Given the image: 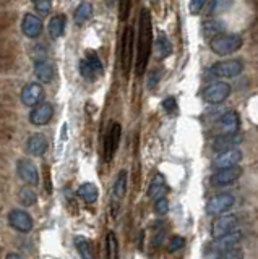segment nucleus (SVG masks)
<instances>
[{
    "label": "nucleus",
    "instance_id": "nucleus-1",
    "mask_svg": "<svg viewBox=\"0 0 258 259\" xmlns=\"http://www.w3.org/2000/svg\"><path fill=\"white\" fill-rule=\"evenodd\" d=\"M151 44H153V23L151 13L146 8L140 13V34H138V55H137V72L138 76L145 73L151 55Z\"/></svg>",
    "mask_w": 258,
    "mask_h": 259
},
{
    "label": "nucleus",
    "instance_id": "nucleus-2",
    "mask_svg": "<svg viewBox=\"0 0 258 259\" xmlns=\"http://www.w3.org/2000/svg\"><path fill=\"white\" fill-rule=\"evenodd\" d=\"M244 41L239 34H226L221 33L211 39V50L216 55H231L242 47Z\"/></svg>",
    "mask_w": 258,
    "mask_h": 259
},
{
    "label": "nucleus",
    "instance_id": "nucleus-3",
    "mask_svg": "<svg viewBox=\"0 0 258 259\" xmlns=\"http://www.w3.org/2000/svg\"><path fill=\"white\" fill-rule=\"evenodd\" d=\"M229 94H231V86L227 83H213L205 87L202 97L208 104H221L229 97Z\"/></svg>",
    "mask_w": 258,
    "mask_h": 259
},
{
    "label": "nucleus",
    "instance_id": "nucleus-4",
    "mask_svg": "<svg viewBox=\"0 0 258 259\" xmlns=\"http://www.w3.org/2000/svg\"><path fill=\"white\" fill-rule=\"evenodd\" d=\"M244 70V63L236 58H229V60L214 63L213 67L209 68V73L214 76H221V78H234L242 73Z\"/></svg>",
    "mask_w": 258,
    "mask_h": 259
},
{
    "label": "nucleus",
    "instance_id": "nucleus-5",
    "mask_svg": "<svg viewBox=\"0 0 258 259\" xmlns=\"http://www.w3.org/2000/svg\"><path fill=\"white\" fill-rule=\"evenodd\" d=\"M237 225H239L237 216H234V214L221 216L213 222V230H211V233H213V237L218 240V238L226 237V235H229L232 232H236Z\"/></svg>",
    "mask_w": 258,
    "mask_h": 259
},
{
    "label": "nucleus",
    "instance_id": "nucleus-6",
    "mask_svg": "<svg viewBox=\"0 0 258 259\" xmlns=\"http://www.w3.org/2000/svg\"><path fill=\"white\" fill-rule=\"evenodd\" d=\"M234 204V196L229 193L216 194L206 203V213L208 216H221L222 213L229 211Z\"/></svg>",
    "mask_w": 258,
    "mask_h": 259
},
{
    "label": "nucleus",
    "instance_id": "nucleus-7",
    "mask_svg": "<svg viewBox=\"0 0 258 259\" xmlns=\"http://www.w3.org/2000/svg\"><path fill=\"white\" fill-rule=\"evenodd\" d=\"M8 223L20 233H29L33 230V219L26 211L13 209L8 214Z\"/></svg>",
    "mask_w": 258,
    "mask_h": 259
},
{
    "label": "nucleus",
    "instance_id": "nucleus-8",
    "mask_svg": "<svg viewBox=\"0 0 258 259\" xmlns=\"http://www.w3.org/2000/svg\"><path fill=\"white\" fill-rule=\"evenodd\" d=\"M132 57H133V28H125L124 36H122V68L124 73L128 75L132 67Z\"/></svg>",
    "mask_w": 258,
    "mask_h": 259
},
{
    "label": "nucleus",
    "instance_id": "nucleus-9",
    "mask_svg": "<svg viewBox=\"0 0 258 259\" xmlns=\"http://www.w3.org/2000/svg\"><path fill=\"white\" fill-rule=\"evenodd\" d=\"M120 136H122V127L120 123H112L109 133L105 134V141H104V156L105 161H110L114 157L117 146L120 143Z\"/></svg>",
    "mask_w": 258,
    "mask_h": 259
},
{
    "label": "nucleus",
    "instance_id": "nucleus-10",
    "mask_svg": "<svg viewBox=\"0 0 258 259\" xmlns=\"http://www.w3.org/2000/svg\"><path fill=\"white\" fill-rule=\"evenodd\" d=\"M43 97H44V89L38 83H29L21 91V102L26 107H36L43 101Z\"/></svg>",
    "mask_w": 258,
    "mask_h": 259
},
{
    "label": "nucleus",
    "instance_id": "nucleus-11",
    "mask_svg": "<svg viewBox=\"0 0 258 259\" xmlns=\"http://www.w3.org/2000/svg\"><path fill=\"white\" fill-rule=\"evenodd\" d=\"M52 115H54V107L48 102H41L31 110V114H29V122L36 127H43V125H48L51 122Z\"/></svg>",
    "mask_w": 258,
    "mask_h": 259
},
{
    "label": "nucleus",
    "instance_id": "nucleus-12",
    "mask_svg": "<svg viewBox=\"0 0 258 259\" xmlns=\"http://www.w3.org/2000/svg\"><path fill=\"white\" fill-rule=\"evenodd\" d=\"M16 170H18L20 178L25 181V183L31 185V186H36L39 183L38 169L31 161H28V159H21V161L18 162V166H16Z\"/></svg>",
    "mask_w": 258,
    "mask_h": 259
},
{
    "label": "nucleus",
    "instance_id": "nucleus-13",
    "mask_svg": "<svg viewBox=\"0 0 258 259\" xmlns=\"http://www.w3.org/2000/svg\"><path fill=\"white\" fill-rule=\"evenodd\" d=\"M242 161V151H239L237 148L224 151L214 159V167L218 169H229V167H236L237 164Z\"/></svg>",
    "mask_w": 258,
    "mask_h": 259
},
{
    "label": "nucleus",
    "instance_id": "nucleus-14",
    "mask_svg": "<svg viewBox=\"0 0 258 259\" xmlns=\"http://www.w3.org/2000/svg\"><path fill=\"white\" fill-rule=\"evenodd\" d=\"M242 175V169L239 166L236 167H229V169H219V172L213 176V183L218 186H226L231 185L234 181L239 180V176Z\"/></svg>",
    "mask_w": 258,
    "mask_h": 259
},
{
    "label": "nucleus",
    "instance_id": "nucleus-15",
    "mask_svg": "<svg viewBox=\"0 0 258 259\" xmlns=\"http://www.w3.org/2000/svg\"><path fill=\"white\" fill-rule=\"evenodd\" d=\"M21 29H23V33H25V36L34 39L43 33V21H41L39 16L28 13L25 15V18L21 21Z\"/></svg>",
    "mask_w": 258,
    "mask_h": 259
},
{
    "label": "nucleus",
    "instance_id": "nucleus-16",
    "mask_svg": "<svg viewBox=\"0 0 258 259\" xmlns=\"http://www.w3.org/2000/svg\"><path fill=\"white\" fill-rule=\"evenodd\" d=\"M240 240H242V233L232 232L229 235H226V237L216 240V243L213 245V250H214V253H224V251L234 250L239 245Z\"/></svg>",
    "mask_w": 258,
    "mask_h": 259
},
{
    "label": "nucleus",
    "instance_id": "nucleus-17",
    "mask_svg": "<svg viewBox=\"0 0 258 259\" xmlns=\"http://www.w3.org/2000/svg\"><path fill=\"white\" fill-rule=\"evenodd\" d=\"M48 146H49L48 139H46L44 134H41V133L33 134V136L28 139V151H29V154H33V156H36V157L44 156L46 151H48Z\"/></svg>",
    "mask_w": 258,
    "mask_h": 259
},
{
    "label": "nucleus",
    "instance_id": "nucleus-18",
    "mask_svg": "<svg viewBox=\"0 0 258 259\" xmlns=\"http://www.w3.org/2000/svg\"><path fill=\"white\" fill-rule=\"evenodd\" d=\"M242 141V138L239 134H222V136H218L214 139L213 143V149L218 151V152H224V151H229L234 149L236 146Z\"/></svg>",
    "mask_w": 258,
    "mask_h": 259
},
{
    "label": "nucleus",
    "instance_id": "nucleus-19",
    "mask_svg": "<svg viewBox=\"0 0 258 259\" xmlns=\"http://www.w3.org/2000/svg\"><path fill=\"white\" fill-rule=\"evenodd\" d=\"M239 127H240V120L236 112H226V114L221 117V130L224 134H236L239 131Z\"/></svg>",
    "mask_w": 258,
    "mask_h": 259
},
{
    "label": "nucleus",
    "instance_id": "nucleus-20",
    "mask_svg": "<svg viewBox=\"0 0 258 259\" xmlns=\"http://www.w3.org/2000/svg\"><path fill=\"white\" fill-rule=\"evenodd\" d=\"M34 73H36V78L43 83H51L54 80V67L48 60H38L34 65Z\"/></svg>",
    "mask_w": 258,
    "mask_h": 259
},
{
    "label": "nucleus",
    "instance_id": "nucleus-21",
    "mask_svg": "<svg viewBox=\"0 0 258 259\" xmlns=\"http://www.w3.org/2000/svg\"><path fill=\"white\" fill-rule=\"evenodd\" d=\"M167 191V186H166V180H164V176L161 173H157L153 181H151L150 185V190H148V196L151 199H159V198H164V194Z\"/></svg>",
    "mask_w": 258,
    "mask_h": 259
},
{
    "label": "nucleus",
    "instance_id": "nucleus-22",
    "mask_svg": "<svg viewBox=\"0 0 258 259\" xmlns=\"http://www.w3.org/2000/svg\"><path fill=\"white\" fill-rule=\"evenodd\" d=\"M65 16L63 15H57L49 21V34L52 39H58L63 34V29H65Z\"/></svg>",
    "mask_w": 258,
    "mask_h": 259
},
{
    "label": "nucleus",
    "instance_id": "nucleus-23",
    "mask_svg": "<svg viewBox=\"0 0 258 259\" xmlns=\"http://www.w3.org/2000/svg\"><path fill=\"white\" fill-rule=\"evenodd\" d=\"M91 15H93V7H91V3H88V2H83V3H80V7L75 10V15H73V20H75V25H85V23L91 18Z\"/></svg>",
    "mask_w": 258,
    "mask_h": 259
},
{
    "label": "nucleus",
    "instance_id": "nucleus-24",
    "mask_svg": "<svg viewBox=\"0 0 258 259\" xmlns=\"http://www.w3.org/2000/svg\"><path fill=\"white\" fill-rule=\"evenodd\" d=\"M78 194L81 196V199H85L86 203H96L98 201V196H99V191H98V186L93 185V183H83L80 185L78 188Z\"/></svg>",
    "mask_w": 258,
    "mask_h": 259
},
{
    "label": "nucleus",
    "instance_id": "nucleus-25",
    "mask_svg": "<svg viewBox=\"0 0 258 259\" xmlns=\"http://www.w3.org/2000/svg\"><path fill=\"white\" fill-rule=\"evenodd\" d=\"M105 256L107 259H119V241L114 232H109L105 237Z\"/></svg>",
    "mask_w": 258,
    "mask_h": 259
},
{
    "label": "nucleus",
    "instance_id": "nucleus-26",
    "mask_svg": "<svg viewBox=\"0 0 258 259\" xmlns=\"http://www.w3.org/2000/svg\"><path fill=\"white\" fill-rule=\"evenodd\" d=\"M75 246H77L80 256L83 259H95V256H93V246L90 243V240H86L85 237H75Z\"/></svg>",
    "mask_w": 258,
    "mask_h": 259
},
{
    "label": "nucleus",
    "instance_id": "nucleus-27",
    "mask_svg": "<svg viewBox=\"0 0 258 259\" xmlns=\"http://www.w3.org/2000/svg\"><path fill=\"white\" fill-rule=\"evenodd\" d=\"M156 49H157V54H159L161 58H166V57H169L172 54V45H171V43H169V39L164 33L157 34Z\"/></svg>",
    "mask_w": 258,
    "mask_h": 259
},
{
    "label": "nucleus",
    "instance_id": "nucleus-28",
    "mask_svg": "<svg viewBox=\"0 0 258 259\" xmlns=\"http://www.w3.org/2000/svg\"><path fill=\"white\" fill-rule=\"evenodd\" d=\"M112 190H114L112 193H114L115 199H122L125 196V191H127V172L125 170H120V173L117 175V180H115Z\"/></svg>",
    "mask_w": 258,
    "mask_h": 259
},
{
    "label": "nucleus",
    "instance_id": "nucleus-29",
    "mask_svg": "<svg viewBox=\"0 0 258 259\" xmlns=\"http://www.w3.org/2000/svg\"><path fill=\"white\" fill-rule=\"evenodd\" d=\"M232 5V0H213L209 5V10H208V15L209 16H218L221 13H224L231 8Z\"/></svg>",
    "mask_w": 258,
    "mask_h": 259
},
{
    "label": "nucleus",
    "instance_id": "nucleus-30",
    "mask_svg": "<svg viewBox=\"0 0 258 259\" xmlns=\"http://www.w3.org/2000/svg\"><path fill=\"white\" fill-rule=\"evenodd\" d=\"M206 259H244V251L234 248L224 253H209Z\"/></svg>",
    "mask_w": 258,
    "mask_h": 259
},
{
    "label": "nucleus",
    "instance_id": "nucleus-31",
    "mask_svg": "<svg viewBox=\"0 0 258 259\" xmlns=\"http://www.w3.org/2000/svg\"><path fill=\"white\" fill-rule=\"evenodd\" d=\"M18 199L23 206H34L38 201V196H36V193L33 190H29V188H21L18 193Z\"/></svg>",
    "mask_w": 258,
    "mask_h": 259
},
{
    "label": "nucleus",
    "instance_id": "nucleus-32",
    "mask_svg": "<svg viewBox=\"0 0 258 259\" xmlns=\"http://www.w3.org/2000/svg\"><path fill=\"white\" fill-rule=\"evenodd\" d=\"M222 28L224 26H222L219 21H206L203 25V33L206 38H214V36H218V34H221Z\"/></svg>",
    "mask_w": 258,
    "mask_h": 259
},
{
    "label": "nucleus",
    "instance_id": "nucleus-33",
    "mask_svg": "<svg viewBox=\"0 0 258 259\" xmlns=\"http://www.w3.org/2000/svg\"><path fill=\"white\" fill-rule=\"evenodd\" d=\"M80 73H81V76H83V78L90 80V81L96 80V76H99L96 73V70L91 67V63L88 62V58H85V60L80 62Z\"/></svg>",
    "mask_w": 258,
    "mask_h": 259
},
{
    "label": "nucleus",
    "instance_id": "nucleus-34",
    "mask_svg": "<svg viewBox=\"0 0 258 259\" xmlns=\"http://www.w3.org/2000/svg\"><path fill=\"white\" fill-rule=\"evenodd\" d=\"M155 211L159 216H164V214H167V211H169V201L166 198H159V199H156V203H155Z\"/></svg>",
    "mask_w": 258,
    "mask_h": 259
},
{
    "label": "nucleus",
    "instance_id": "nucleus-35",
    "mask_svg": "<svg viewBox=\"0 0 258 259\" xmlns=\"http://www.w3.org/2000/svg\"><path fill=\"white\" fill-rule=\"evenodd\" d=\"M130 3L132 0H120V5H119V13H120V20L125 21L130 15Z\"/></svg>",
    "mask_w": 258,
    "mask_h": 259
},
{
    "label": "nucleus",
    "instance_id": "nucleus-36",
    "mask_svg": "<svg viewBox=\"0 0 258 259\" xmlns=\"http://www.w3.org/2000/svg\"><path fill=\"white\" fill-rule=\"evenodd\" d=\"M34 7H36V10L41 15H48L51 11L52 5H51L49 0H34Z\"/></svg>",
    "mask_w": 258,
    "mask_h": 259
},
{
    "label": "nucleus",
    "instance_id": "nucleus-37",
    "mask_svg": "<svg viewBox=\"0 0 258 259\" xmlns=\"http://www.w3.org/2000/svg\"><path fill=\"white\" fill-rule=\"evenodd\" d=\"M205 3H206V0H190L189 11H190L192 15H198L203 10Z\"/></svg>",
    "mask_w": 258,
    "mask_h": 259
},
{
    "label": "nucleus",
    "instance_id": "nucleus-38",
    "mask_svg": "<svg viewBox=\"0 0 258 259\" xmlns=\"http://www.w3.org/2000/svg\"><path fill=\"white\" fill-rule=\"evenodd\" d=\"M86 58H88V62L91 63V67L96 70V73L101 75L103 73V63H101V60H99V57L96 54H90Z\"/></svg>",
    "mask_w": 258,
    "mask_h": 259
},
{
    "label": "nucleus",
    "instance_id": "nucleus-39",
    "mask_svg": "<svg viewBox=\"0 0 258 259\" xmlns=\"http://www.w3.org/2000/svg\"><path fill=\"white\" fill-rule=\"evenodd\" d=\"M184 245H185L184 238H182V237H174L171 240V243H169V253H174V251H177L180 248H184Z\"/></svg>",
    "mask_w": 258,
    "mask_h": 259
},
{
    "label": "nucleus",
    "instance_id": "nucleus-40",
    "mask_svg": "<svg viewBox=\"0 0 258 259\" xmlns=\"http://www.w3.org/2000/svg\"><path fill=\"white\" fill-rule=\"evenodd\" d=\"M162 109L167 112V114H172V112L177 109V102H175L174 97H166L162 101Z\"/></svg>",
    "mask_w": 258,
    "mask_h": 259
},
{
    "label": "nucleus",
    "instance_id": "nucleus-41",
    "mask_svg": "<svg viewBox=\"0 0 258 259\" xmlns=\"http://www.w3.org/2000/svg\"><path fill=\"white\" fill-rule=\"evenodd\" d=\"M159 72H153L151 73V76H150V81H148V87L150 89H155L156 87V85H157V81H159Z\"/></svg>",
    "mask_w": 258,
    "mask_h": 259
},
{
    "label": "nucleus",
    "instance_id": "nucleus-42",
    "mask_svg": "<svg viewBox=\"0 0 258 259\" xmlns=\"http://www.w3.org/2000/svg\"><path fill=\"white\" fill-rule=\"evenodd\" d=\"M5 259H23L20 255H16V253H8V255H7V258H5Z\"/></svg>",
    "mask_w": 258,
    "mask_h": 259
},
{
    "label": "nucleus",
    "instance_id": "nucleus-43",
    "mask_svg": "<svg viewBox=\"0 0 258 259\" xmlns=\"http://www.w3.org/2000/svg\"><path fill=\"white\" fill-rule=\"evenodd\" d=\"M151 2H153V3H156V2H157V0H151Z\"/></svg>",
    "mask_w": 258,
    "mask_h": 259
}]
</instances>
